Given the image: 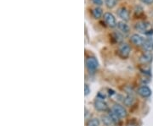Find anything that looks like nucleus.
I'll use <instances>...</instances> for the list:
<instances>
[{"mask_svg": "<svg viewBox=\"0 0 153 126\" xmlns=\"http://www.w3.org/2000/svg\"><path fill=\"white\" fill-rule=\"evenodd\" d=\"M85 64L89 73H94L99 68V62L94 57H88L85 61Z\"/></svg>", "mask_w": 153, "mask_h": 126, "instance_id": "nucleus-1", "label": "nucleus"}, {"mask_svg": "<svg viewBox=\"0 0 153 126\" xmlns=\"http://www.w3.org/2000/svg\"><path fill=\"white\" fill-rule=\"evenodd\" d=\"M130 52H131V48H130V46L128 43H122L121 45H119L118 54L121 58L127 59L130 54Z\"/></svg>", "mask_w": 153, "mask_h": 126, "instance_id": "nucleus-2", "label": "nucleus"}, {"mask_svg": "<svg viewBox=\"0 0 153 126\" xmlns=\"http://www.w3.org/2000/svg\"><path fill=\"white\" fill-rule=\"evenodd\" d=\"M104 21L105 22V24L111 28H114L117 26V23L116 21V18L114 17V15L112 14H111L109 12L107 13H105L104 14Z\"/></svg>", "mask_w": 153, "mask_h": 126, "instance_id": "nucleus-3", "label": "nucleus"}, {"mask_svg": "<svg viewBox=\"0 0 153 126\" xmlns=\"http://www.w3.org/2000/svg\"><path fill=\"white\" fill-rule=\"evenodd\" d=\"M134 27L136 29L138 32H140L141 33H145V34H146V33L151 30L150 28V23H148L146 21H140L138 22L135 24V26H134Z\"/></svg>", "mask_w": 153, "mask_h": 126, "instance_id": "nucleus-4", "label": "nucleus"}, {"mask_svg": "<svg viewBox=\"0 0 153 126\" xmlns=\"http://www.w3.org/2000/svg\"><path fill=\"white\" fill-rule=\"evenodd\" d=\"M94 108L95 109L98 110L100 112H105L108 110V105L107 103L105 102L104 100L100 98H96L94 103Z\"/></svg>", "mask_w": 153, "mask_h": 126, "instance_id": "nucleus-5", "label": "nucleus"}, {"mask_svg": "<svg viewBox=\"0 0 153 126\" xmlns=\"http://www.w3.org/2000/svg\"><path fill=\"white\" fill-rule=\"evenodd\" d=\"M111 110H113L115 113L120 117L121 119L126 118V117H127V114H128L127 110L125 109V108L123 107V106L120 104H114L112 106Z\"/></svg>", "mask_w": 153, "mask_h": 126, "instance_id": "nucleus-6", "label": "nucleus"}, {"mask_svg": "<svg viewBox=\"0 0 153 126\" xmlns=\"http://www.w3.org/2000/svg\"><path fill=\"white\" fill-rule=\"evenodd\" d=\"M137 93L139 94L140 97H144V98H147L152 95V90L150 89L149 86L145 85V86H141L138 88Z\"/></svg>", "mask_w": 153, "mask_h": 126, "instance_id": "nucleus-7", "label": "nucleus"}, {"mask_svg": "<svg viewBox=\"0 0 153 126\" xmlns=\"http://www.w3.org/2000/svg\"><path fill=\"white\" fill-rule=\"evenodd\" d=\"M145 40L146 39L139 34H134L130 37V41H131L132 43L134 44L137 47H142L143 44L145 42Z\"/></svg>", "mask_w": 153, "mask_h": 126, "instance_id": "nucleus-8", "label": "nucleus"}, {"mask_svg": "<svg viewBox=\"0 0 153 126\" xmlns=\"http://www.w3.org/2000/svg\"><path fill=\"white\" fill-rule=\"evenodd\" d=\"M117 15L122 20L124 21H128L129 20V12L126 9L125 7H121L117 10Z\"/></svg>", "mask_w": 153, "mask_h": 126, "instance_id": "nucleus-9", "label": "nucleus"}, {"mask_svg": "<svg viewBox=\"0 0 153 126\" xmlns=\"http://www.w3.org/2000/svg\"><path fill=\"white\" fill-rule=\"evenodd\" d=\"M142 49L145 52H152L153 51V39L152 38H147L145 40V42L143 44Z\"/></svg>", "mask_w": 153, "mask_h": 126, "instance_id": "nucleus-10", "label": "nucleus"}, {"mask_svg": "<svg viewBox=\"0 0 153 126\" xmlns=\"http://www.w3.org/2000/svg\"><path fill=\"white\" fill-rule=\"evenodd\" d=\"M134 101H135V99H134V97L133 96V94H128L125 97H123V100L124 105L127 107H129L134 104Z\"/></svg>", "mask_w": 153, "mask_h": 126, "instance_id": "nucleus-11", "label": "nucleus"}, {"mask_svg": "<svg viewBox=\"0 0 153 126\" xmlns=\"http://www.w3.org/2000/svg\"><path fill=\"white\" fill-rule=\"evenodd\" d=\"M117 26L118 30L120 31L121 32L124 33V34H127V33H128V32H129V27H128V26L124 21L117 22Z\"/></svg>", "mask_w": 153, "mask_h": 126, "instance_id": "nucleus-12", "label": "nucleus"}, {"mask_svg": "<svg viewBox=\"0 0 153 126\" xmlns=\"http://www.w3.org/2000/svg\"><path fill=\"white\" fill-rule=\"evenodd\" d=\"M101 119H102V123H103L105 126H112L113 125H114L113 121L111 120V117H110L108 114L102 115V117H101Z\"/></svg>", "mask_w": 153, "mask_h": 126, "instance_id": "nucleus-13", "label": "nucleus"}, {"mask_svg": "<svg viewBox=\"0 0 153 126\" xmlns=\"http://www.w3.org/2000/svg\"><path fill=\"white\" fill-rule=\"evenodd\" d=\"M152 59V55L150 54L149 53H144L143 55H141L140 60L142 64H147V63H150Z\"/></svg>", "mask_w": 153, "mask_h": 126, "instance_id": "nucleus-14", "label": "nucleus"}, {"mask_svg": "<svg viewBox=\"0 0 153 126\" xmlns=\"http://www.w3.org/2000/svg\"><path fill=\"white\" fill-rule=\"evenodd\" d=\"M108 115L111 117V120L113 121V123L114 124H117V123H119L120 122V117L117 115L116 113H115L113 110H111L109 112V114H108Z\"/></svg>", "mask_w": 153, "mask_h": 126, "instance_id": "nucleus-15", "label": "nucleus"}, {"mask_svg": "<svg viewBox=\"0 0 153 126\" xmlns=\"http://www.w3.org/2000/svg\"><path fill=\"white\" fill-rule=\"evenodd\" d=\"M92 15L94 19H100L102 16V10L99 7L94 8V10H92Z\"/></svg>", "mask_w": 153, "mask_h": 126, "instance_id": "nucleus-16", "label": "nucleus"}, {"mask_svg": "<svg viewBox=\"0 0 153 126\" xmlns=\"http://www.w3.org/2000/svg\"><path fill=\"white\" fill-rule=\"evenodd\" d=\"M111 37H112V38L114 39L115 42H121L123 41V35L119 32H113L112 35H111Z\"/></svg>", "mask_w": 153, "mask_h": 126, "instance_id": "nucleus-17", "label": "nucleus"}, {"mask_svg": "<svg viewBox=\"0 0 153 126\" xmlns=\"http://www.w3.org/2000/svg\"><path fill=\"white\" fill-rule=\"evenodd\" d=\"M105 6L108 9H112L117 5V0H105Z\"/></svg>", "mask_w": 153, "mask_h": 126, "instance_id": "nucleus-18", "label": "nucleus"}, {"mask_svg": "<svg viewBox=\"0 0 153 126\" xmlns=\"http://www.w3.org/2000/svg\"><path fill=\"white\" fill-rule=\"evenodd\" d=\"M100 120L97 118H94L91 119L88 122L87 126H100Z\"/></svg>", "mask_w": 153, "mask_h": 126, "instance_id": "nucleus-19", "label": "nucleus"}, {"mask_svg": "<svg viewBox=\"0 0 153 126\" xmlns=\"http://www.w3.org/2000/svg\"><path fill=\"white\" fill-rule=\"evenodd\" d=\"M92 2H93L94 4H95V5H102L103 4V0H91Z\"/></svg>", "mask_w": 153, "mask_h": 126, "instance_id": "nucleus-20", "label": "nucleus"}, {"mask_svg": "<svg viewBox=\"0 0 153 126\" xmlns=\"http://www.w3.org/2000/svg\"><path fill=\"white\" fill-rule=\"evenodd\" d=\"M143 4H153V0H140Z\"/></svg>", "mask_w": 153, "mask_h": 126, "instance_id": "nucleus-21", "label": "nucleus"}, {"mask_svg": "<svg viewBox=\"0 0 153 126\" xmlns=\"http://www.w3.org/2000/svg\"><path fill=\"white\" fill-rule=\"evenodd\" d=\"M89 92H90V89L88 88V85H85V96H87Z\"/></svg>", "mask_w": 153, "mask_h": 126, "instance_id": "nucleus-22", "label": "nucleus"}]
</instances>
